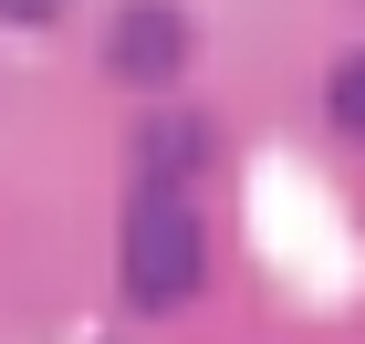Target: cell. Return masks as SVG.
Listing matches in <instances>:
<instances>
[{
	"mask_svg": "<svg viewBox=\"0 0 365 344\" xmlns=\"http://www.w3.org/2000/svg\"><path fill=\"white\" fill-rule=\"evenodd\" d=\"M188 167H209V125L198 115H157L146 125V188H178Z\"/></svg>",
	"mask_w": 365,
	"mask_h": 344,
	"instance_id": "3",
	"label": "cell"
},
{
	"mask_svg": "<svg viewBox=\"0 0 365 344\" xmlns=\"http://www.w3.org/2000/svg\"><path fill=\"white\" fill-rule=\"evenodd\" d=\"M0 21H63V0H0Z\"/></svg>",
	"mask_w": 365,
	"mask_h": 344,
	"instance_id": "5",
	"label": "cell"
},
{
	"mask_svg": "<svg viewBox=\"0 0 365 344\" xmlns=\"http://www.w3.org/2000/svg\"><path fill=\"white\" fill-rule=\"evenodd\" d=\"M198 282H209V219L178 188H136V209H125V303L178 313Z\"/></svg>",
	"mask_w": 365,
	"mask_h": 344,
	"instance_id": "1",
	"label": "cell"
},
{
	"mask_svg": "<svg viewBox=\"0 0 365 344\" xmlns=\"http://www.w3.org/2000/svg\"><path fill=\"white\" fill-rule=\"evenodd\" d=\"M105 73H115V84L168 94L178 73H188V11H178V0H125L115 31H105Z\"/></svg>",
	"mask_w": 365,
	"mask_h": 344,
	"instance_id": "2",
	"label": "cell"
},
{
	"mask_svg": "<svg viewBox=\"0 0 365 344\" xmlns=\"http://www.w3.org/2000/svg\"><path fill=\"white\" fill-rule=\"evenodd\" d=\"M324 115H334L344 136H355V146H365V53H344V63H334V73H324Z\"/></svg>",
	"mask_w": 365,
	"mask_h": 344,
	"instance_id": "4",
	"label": "cell"
}]
</instances>
